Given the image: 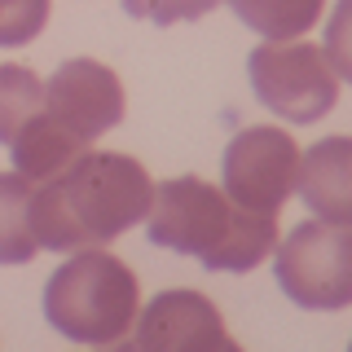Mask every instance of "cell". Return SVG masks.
Returning a JSON list of instances; mask_svg holds the SVG:
<instances>
[{
    "label": "cell",
    "mask_w": 352,
    "mask_h": 352,
    "mask_svg": "<svg viewBox=\"0 0 352 352\" xmlns=\"http://www.w3.org/2000/svg\"><path fill=\"white\" fill-rule=\"evenodd\" d=\"M154 203V181L132 154L84 150L58 176L31 194V229L40 251L106 247L124 229L141 225Z\"/></svg>",
    "instance_id": "6da1fadb"
},
{
    "label": "cell",
    "mask_w": 352,
    "mask_h": 352,
    "mask_svg": "<svg viewBox=\"0 0 352 352\" xmlns=\"http://www.w3.org/2000/svg\"><path fill=\"white\" fill-rule=\"evenodd\" d=\"M146 238L176 256H194L212 273H251L278 247V225L269 212L238 207L203 176H172L154 185Z\"/></svg>",
    "instance_id": "7a4b0ae2"
},
{
    "label": "cell",
    "mask_w": 352,
    "mask_h": 352,
    "mask_svg": "<svg viewBox=\"0 0 352 352\" xmlns=\"http://www.w3.org/2000/svg\"><path fill=\"white\" fill-rule=\"evenodd\" d=\"M141 313V282L119 256L80 247L44 282V317L71 344L115 348L124 344Z\"/></svg>",
    "instance_id": "3957f363"
},
{
    "label": "cell",
    "mask_w": 352,
    "mask_h": 352,
    "mask_svg": "<svg viewBox=\"0 0 352 352\" xmlns=\"http://www.w3.org/2000/svg\"><path fill=\"white\" fill-rule=\"evenodd\" d=\"M273 278L308 313L352 308V220H304L273 247Z\"/></svg>",
    "instance_id": "277c9868"
},
{
    "label": "cell",
    "mask_w": 352,
    "mask_h": 352,
    "mask_svg": "<svg viewBox=\"0 0 352 352\" xmlns=\"http://www.w3.org/2000/svg\"><path fill=\"white\" fill-rule=\"evenodd\" d=\"M251 93L264 110L286 124H317L339 102V75L330 71L326 53L308 40H264L247 58Z\"/></svg>",
    "instance_id": "5b68a950"
},
{
    "label": "cell",
    "mask_w": 352,
    "mask_h": 352,
    "mask_svg": "<svg viewBox=\"0 0 352 352\" xmlns=\"http://www.w3.org/2000/svg\"><path fill=\"white\" fill-rule=\"evenodd\" d=\"M225 176V194L238 207L251 212H282L286 198L295 194V176H300V146L291 141V132L256 124L242 128L225 150L220 163Z\"/></svg>",
    "instance_id": "8992f818"
},
{
    "label": "cell",
    "mask_w": 352,
    "mask_h": 352,
    "mask_svg": "<svg viewBox=\"0 0 352 352\" xmlns=\"http://www.w3.org/2000/svg\"><path fill=\"white\" fill-rule=\"evenodd\" d=\"M124 84L97 58H71L53 71V80L44 84L40 115L49 124H58L66 137H75L80 146H93L102 132L124 124Z\"/></svg>",
    "instance_id": "52a82bcc"
},
{
    "label": "cell",
    "mask_w": 352,
    "mask_h": 352,
    "mask_svg": "<svg viewBox=\"0 0 352 352\" xmlns=\"http://www.w3.org/2000/svg\"><path fill=\"white\" fill-rule=\"evenodd\" d=\"M132 344L146 352H185V348H229L234 352V335L225 330L220 308L198 291H163L137 313L132 326Z\"/></svg>",
    "instance_id": "ba28073f"
},
{
    "label": "cell",
    "mask_w": 352,
    "mask_h": 352,
    "mask_svg": "<svg viewBox=\"0 0 352 352\" xmlns=\"http://www.w3.org/2000/svg\"><path fill=\"white\" fill-rule=\"evenodd\" d=\"M295 190L317 220H352V137H322L308 154H300Z\"/></svg>",
    "instance_id": "9c48e42d"
},
{
    "label": "cell",
    "mask_w": 352,
    "mask_h": 352,
    "mask_svg": "<svg viewBox=\"0 0 352 352\" xmlns=\"http://www.w3.org/2000/svg\"><path fill=\"white\" fill-rule=\"evenodd\" d=\"M31 194L36 185L22 172H0V264H27L40 251L31 229Z\"/></svg>",
    "instance_id": "30bf717a"
},
{
    "label": "cell",
    "mask_w": 352,
    "mask_h": 352,
    "mask_svg": "<svg viewBox=\"0 0 352 352\" xmlns=\"http://www.w3.org/2000/svg\"><path fill=\"white\" fill-rule=\"evenodd\" d=\"M229 5L264 40H300L317 27L326 0H229Z\"/></svg>",
    "instance_id": "8fae6325"
},
{
    "label": "cell",
    "mask_w": 352,
    "mask_h": 352,
    "mask_svg": "<svg viewBox=\"0 0 352 352\" xmlns=\"http://www.w3.org/2000/svg\"><path fill=\"white\" fill-rule=\"evenodd\" d=\"M44 102V84L36 80V71L18 62H0V141H14L18 128Z\"/></svg>",
    "instance_id": "7c38bea8"
},
{
    "label": "cell",
    "mask_w": 352,
    "mask_h": 352,
    "mask_svg": "<svg viewBox=\"0 0 352 352\" xmlns=\"http://www.w3.org/2000/svg\"><path fill=\"white\" fill-rule=\"evenodd\" d=\"M49 22V0H0V49L31 44Z\"/></svg>",
    "instance_id": "4fadbf2b"
},
{
    "label": "cell",
    "mask_w": 352,
    "mask_h": 352,
    "mask_svg": "<svg viewBox=\"0 0 352 352\" xmlns=\"http://www.w3.org/2000/svg\"><path fill=\"white\" fill-rule=\"evenodd\" d=\"M220 0H124V9L154 27H176V22H198L207 18Z\"/></svg>",
    "instance_id": "5bb4252c"
},
{
    "label": "cell",
    "mask_w": 352,
    "mask_h": 352,
    "mask_svg": "<svg viewBox=\"0 0 352 352\" xmlns=\"http://www.w3.org/2000/svg\"><path fill=\"white\" fill-rule=\"evenodd\" d=\"M322 53H326L330 71L352 84V0H339L335 5V14H330V22H326Z\"/></svg>",
    "instance_id": "9a60e30c"
}]
</instances>
